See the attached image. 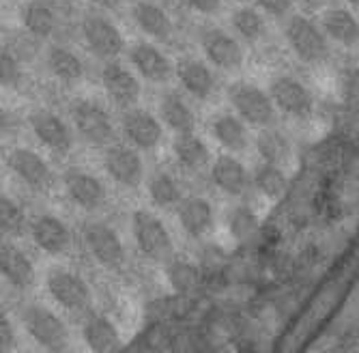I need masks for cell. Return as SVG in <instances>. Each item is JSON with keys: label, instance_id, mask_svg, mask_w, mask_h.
Returning a JSON list of instances; mask_svg holds the SVG:
<instances>
[{"label": "cell", "instance_id": "1", "mask_svg": "<svg viewBox=\"0 0 359 353\" xmlns=\"http://www.w3.org/2000/svg\"><path fill=\"white\" fill-rule=\"evenodd\" d=\"M228 102L235 108L237 116H241L245 123L256 125V127H271L276 121V104L271 100V95L263 91L260 86L237 80L228 86L226 91Z\"/></svg>", "mask_w": 359, "mask_h": 353}, {"label": "cell", "instance_id": "2", "mask_svg": "<svg viewBox=\"0 0 359 353\" xmlns=\"http://www.w3.org/2000/svg\"><path fill=\"white\" fill-rule=\"evenodd\" d=\"M284 35L290 50L308 65H320V62L330 58L327 35L312 20L304 15H292L284 26Z\"/></svg>", "mask_w": 359, "mask_h": 353}, {"label": "cell", "instance_id": "3", "mask_svg": "<svg viewBox=\"0 0 359 353\" xmlns=\"http://www.w3.org/2000/svg\"><path fill=\"white\" fill-rule=\"evenodd\" d=\"M132 235L134 241L138 246V250L151 261H168L172 252H175V244L172 237L168 233V229L164 227L155 213L147 211V209H138L132 215Z\"/></svg>", "mask_w": 359, "mask_h": 353}, {"label": "cell", "instance_id": "4", "mask_svg": "<svg viewBox=\"0 0 359 353\" xmlns=\"http://www.w3.org/2000/svg\"><path fill=\"white\" fill-rule=\"evenodd\" d=\"M26 332L35 338L37 345L46 347L48 351H62L69 342V332L67 326L62 324L52 310L43 306H28L22 314Z\"/></svg>", "mask_w": 359, "mask_h": 353}, {"label": "cell", "instance_id": "5", "mask_svg": "<svg viewBox=\"0 0 359 353\" xmlns=\"http://www.w3.org/2000/svg\"><path fill=\"white\" fill-rule=\"evenodd\" d=\"M198 41H201V48L211 65H215L224 72H233L243 65V48L239 46V41L233 35H228L224 28L205 24L201 28Z\"/></svg>", "mask_w": 359, "mask_h": 353}, {"label": "cell", "instance_id": "6", "mask_svg": "<svg viewBox=\"0 0 359 353\" xmlns=\"http://www.w3.org/2000/svg\"><path fill=\"white\" fill-rule=\"evenodd\" d=\"M72 119L78 134L90 145H106L114 136V125L102 104L93 100H78L72 106Z\"/></svg>", "mask_w": 359, "mask_h": 353}, {"label": "cell", "instance_id": "7", "mask_svg": "<svg viewBox=\"0 0 359 353\" xmlns=\"http://www.w3.org/2000/svg\"><path fill=\"white\" fill-rule=\"evenodd\" d=\"M48 291L52 295V300L62 306L65 310H72V312H82L90 306V288L84 282L82 276L69 272V269H62L56 267L48 274Z\"/></svg>", "mask_w": 359, "mask_h": 353}, {"label": "cell", "instance_id": "8", "mask_svg": "<svg viewBox=\"0 0 359 353\" xmlns=\"http://www.w3.org/2000/svg\"><path fill=\"white\" fill-rule=\"evenodd\" d=\"M82 37L88 50L106 60H114L125 50V39L121 30L104 15L88 13L82 20Z\"/></svg>", "mask_w": 359, "mask_h": 353}, {"label": "cell", "instance_id": "9", "mask_svg": "<svg viewBox=\"0 0 359 353\" xmlns=\"http://www.w3.org/2000/svg\"><path fill=\"white\" fill-rule=\"evenodd\" d=\"M104 168L112 181L123 187L136 189L144 179V162L136 147L129 145H112L104 153Z\"/></svg>", "mask_w": 359, "mask_h": 353}, {"label": "cell", "instance_id": "10", "mask_svg": "<svg viewBox=\"0 0 359 353\" xmlns=\"http://www.w3.org/2000/svg\"><path fill=\"white\" fill-rule=\"evenodd\" d=\"M269 95L278 110L295 119H308L314 110V98L306 84H302L292 76H278L271 86Z\"/></svg>", "mask_w": 359, "mask_h": 353}, {"label": "cell", "instance_id": "11", "mask_svg": "<svg viewBox=\"0 0 359 353\" xmlns=\"http://www.w3.org/2000/svg\"><path fill=\"white\" fill-rule=\"evenodd\" d=\"M123 134L129 140V145L140 151H153L164 140V127L159 119L153 116L149 110L142 108H129L123 114Z\"/></svg>", "mask_w": 359, "mask_h": 353}, {"label": "cell", "instance_id": "12", "mask_svg": "<svg viewBox=\"0 0 359 353\" xmlns=\"http://www.w3.org/2000/svg\"><path fill=\"white\" fill-rule=\"evenodd\" d=\"M84 241H86V248L93 254L95 261H100L102 265H106L110 269H116L123 265L125 248L114 229L106 227V224H100V222L88 224L84 231Z\"/></svg>", "mask_w": 359, "mask_h": 353}, {"label": "cell", "instance_id": "13", "mask_svg": "<svg viewBox=\"0 0 359 353\" xmlns=\"http://www.w3.org/2000/svg\"><path fill=\"white\" fill-rule=\"evenodd\" d=\"M28 123L37 140L54 153H67L74 147V134L58 114L50 110H35L30 114Z\"/></svg>", "mask_w": 359, "mask_h": 353}, {"label": "cell", "instance_id": "14", "mask_svg": "<svg viewBox=\"0 0 359 353\" xmlns=\"http://www.w3.org/2000/svg\"><path fill=\"white\" fill-rule=\"evenodd\" d=\"M102 84L108 93V98L121 106V108H132L140 98V82L138 78L129 72L125 65L116 60H108L102 69Z\"/></svg>", "mask_w": 359, "mask_h": 353}, {"label": "cell", "instance_id": "15", "mask_svg": "<svg viewBox=\"0 0 359 353\" xmlns=\"http://www.w3.org/2000/svg\"><path fill=\"white\" fill-rule=\"evenodd\" d=\"M129 62L149 82L161 84L172 76V62L157 46L147 41H136L129 48Z\"/></svg>", "mask_w": 359, "mask_h": 353}, {"label": "cell", "instance_id": "16", "mask_svg": "<svg viewBox=\"0 0 359 353\" xmlns=\"http://www.w3.org/2000/svg\"><path fill=\"white\" fill-rule=\"evenodd\" d=\"M30 237L43 252L52 256L65 254L72 244L67 224L52 213H41L30 222Z\"/></svg>", "mask_w": 359, "mask_h": 353}, {"label": "cell", "instance_id": "17", "mask_svg": "<svg viewBox=\"0 0 359 353\" xmlns=\"http://www.w3.org/2000/svg\"><path fill=\"white\" fill-rule=\"evenodd\" d=\"M175 74H177L181 86L196 100L207 102L215 93V86H217L215 76L209 69V65H205V62L198 58H194V56L179 58L175 65Z\"/></svg>", "mask_w": 359, "mask_h": 353}, {"label": "cell", "instance_id": "18", "mask_svg": "<svg viewBox=\"0 0 359 353\" xmlns=\"http://www.w3.org/2000/svg\"><path fill=\"white\" fill-rule=\"evenodd\" d=\"M65 189H67V197L86 211L102 207L106 201V187L102 181L84 171H69L65 175Z\"/></svg>", "mask_w": 359, "mask_h": 353}, {"label": "cell", "instance_id": "19", "mask_svg": "<svg viewBox=\"0 0 359 353\" xmlns=\"http://www.w3.org/2000/svg\"><path fill=\"white\" fill-rule=\"evenodd\" d=\"M7 166L30 187H46L50 183V166L46 159L32 149L18 147L7 155Z\"/></svg>", "mask_w": 359, "mask_h": 353}, {"label": "cell", "instance_id": "20", "mask_svg": "<svg viewBox=\"0 0 359 353\" xmlns=\"http://www.w3.org/2000/svg\"><path fill=\"white\" fill-rule=\"evenodd\" d=\"M132 18L144 35H149L157 41L172 39L175 24H172L170 15L159 5L151 3V0H138V3L132 7Z\"/></svg>", "mask_w": 359, "mask_h": 353}, {"label": "cell", "instance_id": "21", "mask_svg": "<svg viewBox=\"0 0 359 353\" xmlns=\"http://www.w3.org/2000/svg\"><path fill=\"white\" fill-rule=\"evenodd\" d=\"M211 179L213 183L231 197H241L250 187V175L245 166L233 155H219L211 164Z\"/></svg>", "mask_w": 359, "mask_h": 353}, {"label": "cell", "instance_id": "22", "mask_svg": "<svg viewBox=\"0 0 359 353\" xmlns=\"http://www.w3.org/2000/svg\"><path fill=\"white\" fill-rule=\"evenodd\" d=\"M211 134L226 151H231V153H243L250 147V134H248L245 121L231 112H222L213 119Z\"/></svg>", "mask_w": 359, "mask_h": 353}, {"label": "cell", "instance_id": "23", "mask_svg": "<svg viewBox=\"0 0 359 353\" xmlns=\"http://www.w3.org/2000/svg\"><path fill=\"white\" fill-rule=\"evenodd\" d=\"M215 222L213 207L203 197H189L179 205V224L191 237H203Z\"/></svg>", "mask_w": 359, "mask_h": 353}, {"label": "cell", "instance_id": "24", "mask_svg": "<svg viewBox=\"0 0 359 353\" xmlns=\"http://www.w3.org/2000/svg\"><path fill=\"white\" fill-rule=\"evenodd\" d=\"M320 28L325 30L332 41L344 46V48H355L359 46V20L348 11V9H330L325 11L320 20Z\"/></svg>", "mask_w": 359, "mask_h": 353}, {"label": "cell", "instance_id": "25", "mask_svg": "<svg viewBox=\"0 0 359 353\" xmlns=\"http://www.w3.org/2000/svg\"><path fill=\"white\" fill-rule=\"evenodd\" d=\"M159 114H161V119H164V123L170 127V130L177 132V136L179 134H194V130H196L194 110L175 91H168V93L161 95Z\"/></svg>", "mask_w": 359, "mask_h": 353}, {"label": "cell", "instance_id": "26", "mask_svg": "<svg viewBox=\"0 0 359 353\" xmlns=\"http://www.w3.org/2000/svg\"><path fill=\"white\" fill-rule=\"evenodd\" d=\"M0 272L18 288H26L35 280V267H32L30 259L11 244H5L0 250Z\"/></svg>", "mask_w": 359, "mask_h": 353}, {"label": "cell", "instance_id": "27", "mask_svg": "<svg viewBox=\"0 0 359 353\" xmlns=\"http://www.w3.org/2000/svg\"><path fill=\"white\" fill-rule=\"evenodd\" d=\"M175 159L187 171H201L211 162V151L196 134H179L172 142Z\"/></svg>", "mask_w": 359, "mask_h": 353}, {"label": "cell", "instance_id": "28", "mask_svg": "<svg viewBox=\"0 0 359 353\" xmlns=\"http://www.w3.org/2000/svg\"><path fill=\"white\" fill-rule=\"evenodd\" d=\"M20 18H22L26 33L37 39L50 37L56 28V13L48 3H43V0H30V3H26L22 7Z\"/></svg>", "mask_w": 359, "mask_h": 353}, {"label": "cell", "instance_id": "29", "mask_svg": "<svg viewBox=\"0 0 359 353\" xmlns=\"http://www.w3.org/2000/svg\"><path fill=\"white\" fill-rule=\"evenodd\" d=\"M84 342L93 353H110L118 345V330L108 317H90L82 330Z\"/></svg>", "mask_w": 359, "mask_h": 353}, {"label": "cell", "instance_id": "30", "mask_svg": "<svg viewBox=\"0 0 359 353\" xmlns=\"http://www.w3.org/2000/svg\"><path fill=\"white\" fill-rule=\"evenodd\" d=\"M48 67L54 74V78H58L60 82H80L84 76V65L76 52H72L69 48H62V46H52L48 50Z\"/></svg>", "mask_w": 359, "mask_h": 353}, {"label": "cell", "instance_id": "31", "mask_svg": "<svg viewBox=\"0 0 359 353\" xmlns=\"http://www.w3.org/2000/svg\"><path fill=\"white\" fill-rule=\"evenodd\" d=\"M256 151L263 157L265 164L282 166L290 157V142L282 132L265 127V130H260V134L256 136Z\"/></svg>", "mask_w": 359, "mask_h": 353}, {"label": "cell", "instance_id": "32", "mask_svg": "<svg viewBox=\"0 0 359 353\" xmlns=\"http://www.w3.org/2000/svg\"><path fill=\"white\" fill-rule=\"evenodd\" d=\"M231 24L235 28V33L250 41V44H256L260 41L265 35H267V24H265V18L258 9L254 7H239L233 18H231Z\"/></svg>", "mask_w": 359, "mask_h": 353}, {"label": "cell", "instance_id": "33", "mask_svg": "<svg viewBox=\"0 0 359 353\" xmlns=\"http://www.w3.org/2000/svg\"><path fill=\"white\" fill-rule=\"evenodd\" d=\"M252 181H254V185H256V189L260 192V194L267 197V199H280L286 192V185H288V179H286L284 171L280 166L265 164V162L254 171Z\"/></svg>", "mask_w": 359, "mask_h": 353}, {"label": "cell", "instance_id": "34", "mask_svg": "<svg viewBox=\"0 0 359 353\" xmlns=\"http://www.w3.org/2000/svg\"><path fill=\"white\" fill-rule=\"evenodd\" d=\"M149 197L157 207H172L181 203V187L168 173H155L149 179Z\"/></svg>", "mask_w": 359, "mask_h": 353}, {"label": "cell", "instance_id": "35", "mask_svg": "<svg viewBox=\"0 0 359 353\" xmlns=\"http://www.w3.org/2000/svg\"><path fill=\"white\" fill-rule=\"evenodd\" d=\"M0 227H3L5 235L11 237H18L26 231V215L22 207L9 197H3L0 201Z\"/></svg>", "mask_w": 359, "mask_h": 353}, {"label": "cell", "instance_id": "36", "mask_svg": "<svg viewBox=\"0 0 359 353\" xmlns=\"http://www.w3.org/2000/svg\"><path fill=\"white\" fill-rule=\"evenodd\" d=\"M258 229V218L250 207H235L228 213V231L237 239H248Z\"/></svg>", "mask_w": 359, "mask_h": 353}, {"label": "cell", "instance_id": "37", "mask_svg": "<svg viewBox=\"0 0 359 353\" xmlns=\"http://www.w3.org/2000/svg\"><path fill=\"white\" fill-rule=\"evenodd\" d=\"M168 280L177 291H189L198 284V269L187 261H172L168 265Z\"/></svg>", "mask_w": 359, "mask_h": 353}, {"label": "cell", "instance_id": "38", "mask_svg": "<svg viewBox=\"0 0 359 353\" xmlns=\"http://www.w3.org/2000/svg\"><path fill=\"white\" fill-rule=\"evenodd\" d=\"M20 80H22L20 58L11 54L7 48H3V52H0V82H3V86H18Z\"/></svg>", "mask_w": 359, "mask_h": 353}, {"label": "cell", "instance_id": "39", "mask_svg": "<svg viewBox=\"0 0 359 353\" xmlns=\"http://www.w3.org/2000/svg\"><path fill=\"white\" fill-rule=\"evenodd\" d=\"M254 3L271 18H284L292 9V0H254Z\"/></svg>", "mask_w": 359, "mask_h": 353}, {"label": "cell", "instance_id": "40", "mask_svg": "<svg viewBox=\"0 0 359 353\" xmlns=\"http://www.w3.org/2000/svg\"><path fill=\"white\" fill-rule=\"evenodd\" d=\"M187 7L198 11L203 15H217L222 9V0H185Z\"/></svg>", "mask_w": 359, "mask_h": 353}, {"label": "cell", "instance_id": "41", "mask_svg": "<svg viewBox=\"0 0 359 353\" xmlns=\"http://www.w3.org/2000/svg\"><path fill=\"white\" fill-rule=\"evenodd\" d=\"M15 342V336H13V328L9 321L3 317V321H0V345H3V349H11Z\"/></svg>", "mask_w": 359, "mask_h": 353}, {"label": "cell", "instance_id": "42", "mask_svg": "<svg viewBox=\"0 0 359 353\" xmlns=\"http://www.w3.org/2000/svg\"><path fill=\"white\" fill-rule=\"evenodd\" d=\"M88 3L95 7H102V9H118L121 7V0H88Z\"/></svg>", "mask_w": 359, "mask_h": 353}, {"label": "cell", "instance_id": "43", "mask_svg": "<svg viewBox=\"0 0 359 353\" xmlns=\"http://www.w3.org/2000/svg\"><path fill=\"white\" fill-rule=\"evenodd\" d=\"M299 5H304V7H310V9H316L318 5H323V0H297Z\"/></svg>", "mask_w": 359, "mask_h": 353}, {"label": "cell", "instance_id": "44", "mask_svg": "<svg viewBox=\"0 0 359 353\" xmlns=\"http://www.w3.org/2000/svg\"><path fill=\"white\" fill-rule=\"evenodd\" d=\"M346 3H351V5H357V7H359V0H346Z\"/></svg>", "mask_w": 359, "mask_h": 353}]
</instances>
